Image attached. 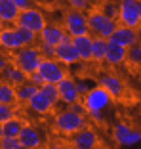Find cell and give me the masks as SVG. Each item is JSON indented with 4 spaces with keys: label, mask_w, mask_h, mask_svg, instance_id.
Returning a JSON list of instances; mask_svg holds the SVG:
<instances>
[{
    "label": "cell",
    "mask_w": 141,
    "mask_h": 149,
    "mask_svg": "<svg viewBox=\"0 0 141 149\" xmlns=\"http://www.w3.org/2000/svg\"><path fill=\"white\" fill-rule=\"evenodd\" d=\"M73 46H75L76 52H78L80 61H84V63L92 61V36H90V33L88 35L73 36Z\"/></svg>",
    "instance_id": "obj_16"
},
{
    "label": "cell",
    "mask_w": 141,
    "mask_h": 149,
    "mask_svg": "<svg viewBox=\"0 0 141 149\" xmlns=\"http://www.w3.org/2000/svg\"><path fill=\"white\" fill-rule=\"evenodd\" d=\"M27 80H31V82L36 84L38 88L44 84V79H42V74H40L38 71H35V73H31V74H27Z\"/></svg>",
    "instance_id": "obj_36"
},
{
    "label": "cell",
    "mask_w": 141,
    "mask_h": 149,
    "mask_svg": "<svg viewBox=\"0 0 141 149\" xmlns=\"http://www.w3.org/2000/svg\"><path fill=\"white\" fill-rule=\"evenodd\" d=\"M120 25L137 29L139 23V10H137V0H120L118 2V17Z\"/></svg>",
    "instance_id": "obj_9"
},
{
    "label": "cell",
    "mask_w": 141,
    "mask_h": 149,
    "mask_svg": "<svg viewBox=\"0 0 141 149\" xmlns=\"http://www.w3.org/2000/svg\"><path fill=\"white\" fill-rule=\"evenodd\" d=\"M53 126H55L57 132H61L65 136H73L75 132L88 126V117H86V113H75L67 107L65 111H59L53 117Z\"/></svg>",
    "instance_id": "obj_2"
},
{
    "label": "cell",
    "mask_w": 141,
    "mask_h": 149,
    "mask_svg": "<svg viewBox=\"0 0 141 149\" xmlns=\"http://www.w3.org/2000/svg\"><path fill=\"white\" fill-rule=\"evenodd\" d=\"M38 35H40V42L42 44H48V46H53V48H55V46L63 40L65 31L59 29L57 25H48V23H46V27L38 33Z\"/></svg>",
    "instance_id": "obj_18"
},
{
    "label": "cell",
    "mask_w": 141,
    "mask_h": 149,
    "mask_svg": "<svg viewBox=\"0 0 141 149\" xmlns=\"http://www.w3.org/2000/svg\"><path fill=\"white\" fill-rule=\"evenodd\" d=\"M126 61L132 65H141V44H133L130 48H126Z\"/></svg>",
    "instance_id": "obj_29"
},
{
    "label": "cell",
    "mask_w": 141,
    "mask_h": 149,
    "mask_svg": "<svg viewBox=\"0 0 141 149\" xmlns=\"http://www.w3.org/2000/svg\"><path fill=\"white\" fill-rule=\"evenodd\" d=\"M105 61L109 65H120L126 61V48L120 44L107 40V50H105Z\"/></svg>",
    "instance_id": "obj_19"
},
{
    "label": "cell",
    "mask_w": 141,
    "mask_h": 149,
    "mask_svg": "<svg viewBox=\"0 0 141 149\" xmlns=\"http://www.w3.org/2000/svg\"><path fill=\"white\" fill-rule=\"evenodd\" d=\"M38 50H40V54H42V57H48V59H55V48H53V46L42 44Z\"/></svg>",
    "instance_id": "obj_33"
},
{
    "label": "cell",
    "mask_w": 141,
    "mask_h": 149,
    "mask_svg": "<svg viewBox=\"0 0 141 149\" xmlns=\"http://www.w3.org/2000/svg\"><path fill=\"white\" fill-rule=\"evenodd\" d=\"M0 54H2V48H0Z\"/></svg>",
    "instance_id": "obj_44"
},
{
    "label": "cell",
    "mask_w": 141,
    "mask_h": 149,
    "mask_svg": "<svg viewBox=\"0 0 141 149\" xmlns=\"http://www.w3.org/2000/svg\"><path fill=\"white\" fill-rule=\"evenodd\" d=\"M137 10H139V23H141V0H137Z\"/></svg>",
    "instance_id": "obj_40"
},
{
    "label": "cell",
    "mask_w": 141,
    "mask_h": 149,
    "mask_svg": "<svg viewBox=\"0 0 141 149\" xmlns=\"http://www.w3.org/2000/svg\"><path fill=\"white\" fill-rule=\"evenodd\" d=\"M0 80L10 82V84H13V86H17V84H21V82H25V80H27V74L23 73L17 65H12V63H10V65L0 73Z\"/></svg>",
    "instance_id": "obj_21"
},
{
    "label": "cell",
    "mask_w": 141,
    "mask_h": 149,
    "mask_svg": "<svg viewBox=\"0 0 141 149\" xmlns=\"http://www.w3.org/2000/svg\"><path fill=\"white\" fill-rule=\"evenodd\" d=\"M70 6V10H78V12H84V10L90 6V0H67Z\"/></svg>",
    "instance_id": "obj_32"
},
{
    "label": "cell",
    "mask_w": 141,
    "mask_h": 149,
    "mask_svg": "<svg viewBox=\"0 0 141 149\" xmlns=\"http://www.w3.org/2000/svg\"><path fill=\"white\" fill-rule=\"evenodd\" d=\"M103 13H107L109 17L116 19L118 17V4H113V2H109V4L105 6V10H103Z\"/></svg>",
    "instance_id": "obj_34"
},
{
    "label": "cell",
    "mask_w": 141,
    "mask_h": 149,
    "mask_svg": "<svg viewBox=\"0 0 141 149\" xmlns=\"http://www.w3.org/2000/svg\"><path fill=\"white\" fill-rule=\"evenodd\" d=\"M0 149H27L17 138H10V136H2L0 138Z\"/></svg>",
    "instance_id": "obj_30"
},
{
    "label": "cell",
    "mask_w": 141,
    "mask_h": 149,
    "mask_svg": "<svg viewBox=\"0 0 141 149\" xmlns=\"http://www.w3.org/2000/svg\"><path fill=\"white\" fill-rule=\"evenodd\" d=\"M40 61H42V54L35 46H21L19 50L13 52V65H17L25 74L35 73Z\"/></svg>",
    "instance_id": "obj_3"
},
{
    "label": "cell",
    "mask_w": 141,
    "mask_h": 149,
    "mask_svg": "<svg viewBox=\"0 0 141 149\" xmlns=\"http://www.w3.org/2000/svg\"><path fill=\"white\" fill-rule=\"evenodd\" d=\"M15 25L17 27H25V29H29V31H32V33L38 35V33L46 27V17H44V13L40 12V10L29 8V10L19 12L17 19H15Z\"/></svg>",
    "instance_id": "obj_6"
},
{
    "label": "cell",
    "mask_w": 141,
    "mask_h": 149,
    "mask_svg": "<svg viewBox=\"0 0 141 149\" xmlns=\"http://www.w3.org/2000/svg\"><path fill=\"white\" fill-rule=\"evenodd\" d=\"M36 71L42 74L44 82H50V84H57L63 77H67V71L63 69L61 63L57 59H48V57H42V61H40Z\"/></svg>",
    "instance_id": "obj_8"
},
{
    "label": "cell",
    "mask_w": 141,
    "mask_h": 149,
    "mask_svg": "<svg viewBox=\"0 0 141 149\" xmlns=\"http://www.w3.org/2000/svg\"><path fill=\"white\" fill-rule=\"evenodd\" d=\"M97 84L105 88L113 100H120L124 96V82L120 80V77H116L113 73H103L97 80Z\"/></svg>",
    "instance_id": "obj_13"
},
{
    "label": "cell",
    "mask_w": 141,
    "mask_h": 149,
    "mask_svg": "<svg viewBox=\"0 0 141 149\" xmlns=\"http://www.w3.org/2000/svg\"><path fill=\"white\" fill-rule=\"evenodd\" d=\"M57 92H59V101H63L65 105H70V103L82 100L78 86H76V80L70 79V77H63L57 82Z\"/></svg>",
    "instance_id": "obj_11"
},
{
    "label": "cell",
    "mask_w": 141,
    "mask_h": 149,
    "mask_svg": "<svg viewBox=\"0 0 141 149\" xmlns=\"http://www.w3.org/2000/svg\"><path fill=\"white\" fill-rule=\"evenodd\" d=\"M0 138H2V124H0Z\"/></svg>",
    "instance_id": "obj_42"
},
{
    "label": "cell",
    "mask_w": 141,
    "mask_h": 149,
    "mask_svg": "<svg viewBox=\"0 0 141 149\" xmlns=\"http://www.w3.org/2000/svg\"><path fill=\"white\" fill-rule=\"evenodd\" d=\"M2 29H4V21H2V19H0V31H2Z\"/></svg>",
    "instance_id": "obj_41"
},
{
    "label": "cell",
    "mask_w": 141,
    "mask_h": 149,
    "mask_svg": "<svg viewBox=\"0 0 141 149\" xmlns=\"http://www.w3.org/2000/svg\"><path fill=\"white\" fill-rule=\"evenodd\" d=\"M55 59H57L61 65H75V63L80 61L78 57V52H76V48L73 46V36L67 35L63 36V40L55 46Z\"/></svg>",
    "instance_id": "obj_10"
},
{
    "label": "cell",
    "mask_w": 141,
    "mask_h": 149,
    "mask_svg": "<svg viewBox=\"0 0 141 149\" xmlns=\"http://www.w3.org/2000/svg\"><path fill=\"white\" fill-rule=\"evenodd\" d=\"M31 149H40V147H31Z\"/></svg>",
    "instance_id": "obj_43"
},
{
    "label": "cell",
    "mask_w": 141,
    "mask_h": 149,
    "mask_svg": "<svg viewBox=\"0 0 141 149\" xmlns=\"http://www.w3.org/2000/svg\"><path fill=\"white\" fill-rule=\"evenodd\" d=\"M113 140L122 147H135L141 143V130H133L128 123H116L113 128Z\"/></svg>",
    "instance_id": "obj_5"
},
{
    "label": "cell",
    "mask_w": 141,
    "mask_h": 149,
    "mask_svg": "<svg viewBox=\"0 0 141 149\" xmlns=\"http://www.w3.org/2000/svg\"><path fill=\"white\" fill-rule=\"evenodd\" d=\"M65 23V33L70 36H78V35H88V17L84 15V12L78 10H69L63 17Z\"/></svg>",
    "instance_id": "obj_7"
},
{
    "label": "cell",
    "mask_w": 141,
    "mask_h": 149,
    "mask_svg": "<svg viewBox=\"0 0 141 149\" xmlns=\"http://www.w3.org/2000/svg\"><path fill=\"white\" fill-rule=\"evenodd\" d=\"M10 65V61H8V57H4L2 56V54H0V73H2V71L6 69V67Z\"/></svg>",
    "instance_id": "obj_38"
},
{
    "label": "cell",
    "mask_w": 141,
    "mask_h": 149,
    "mask_svg": "<svg viewBox=\"0 0 141 149\" xmlns=\"http://www.w3.org/2000/svg\"><path fill=\"white\" fill-rule=\"evenodd\" d=\"M137 38H139L137 29H132V27H126V25H116V29L107 40H113V42L120 44L124 48H130V46H133L137 42Z\"/></svg>",
    "instance_id": "obj_12"
},
{
    "label": "cell",
    "mask_w": 141,
    "mask_h": 149,
    "mask_svg": "<svg viewBox=\"0 0 141 149\" xmlns=\"http://www.w3.org/2000/svg\"><path fill=\"white\" fill-rule=\"evenodd\" d=\"M97 143H99L97 134L88 126L73 134V145H75V149H95Z\"/></svg>",
    "instance_id": "obj_14"
},
{
    "label": "cell",
    "mask_w": 141,
    "mask_h": 149,
    "mask_svg": "<svg viewBox=\"0 0 141 149\" xmlns=\"http://www.w3.org/2000/svg\"><path fill=\"white\" fill-rule=\"evenodd\" d=\"M105 50H107V38L92 36V61L97 63L105 61Z\"/></svg>",
    "instance_id": "obj_24"
},
{
    "label": "cell",
    "mask_w": 141,
    "mask_h": 149,
    "mask_svg": "<svg viewBox=\"0 0 141 149\" xmlns=\"http://www.w3.org/2000/svg\"><path fill=\"white\" fill-rule=\"evenodd\" d=\"M15 33H17V38L21 42V46H32L36 42V33L29 31L25 27H15Z\"/></svg>",
    "instance_id": "obj_27"
},
{
    "label": "cell",
    "mask_w": 141,
    "mask_h": 149,
    "mask_svg": "<svg viewBox=\"0 0 141 149\" xmlns=\"http://www.w3.org/2000/svg\"><path fill=\"white\" fill-rule=\"evenodd\" d=\"M82 103H84V109H86V115H90V118H93V120L101 123L105 109L113 103V97L105 88L97 84L82 96Z\"/></svg>",
    "instance_id": "obj_1"
},
{
    "label": "cell",
    "mask_w": 141,
    "mask_h": 149,
    "mask_svg": "<svg viewBox=\"0 0 141 149\" xmlns=\"http://www.w3.org/2000/svg\"><path fill=\"white\" fill-rule=\"evenodd\" d=\"M86 17H88V31L95 36H103V38H109L113 35V31L116 29V25H118L116 19L109 17L101 10H95Z\"/></svg>",
    "instance_id": "obj_4"
},
{
    "label": "cell",
    "mask_w": 141,
    "mask_h": 149,
    "mask_svg": "<svg viewBox=\"0 0 141 149\" xmlns=\"http://www.w3.org/2000/svg\"><path fill=\"white\" fill-rule=\"evenodd\" d=\"M36 92H38V86L32 84L31 80H25V82L15 86V97H17V101H21V103H27Z\"/></svg>",
    "instance_id": "obj_23"
},
{
    "label": "cell",
    "mask_w": 141,
    "mask_h": 149,
    "mask_svg": "<svg viewBox=\"0 0 141 149\" xmlns=\"http://www.w3.org/2000/svg\"><path fill=\"white\" fill-rule=\"evenodd\" d=\"M0 103H8V105H15V103H17L15 86H13V84L0 80Z\"/></svg>",
    "instance_id": "obj_25"
},
{
    "label": "cell",
    "mask_w": 141,
    "mask_h": 149,
    "mask_svg": "<svg viewBox=\"0 0 141 149\" xmlns=\"http://www.w3.org/2000/svg\"><path fill=\"white\" fill-rule=\"evenodd\" d=\"M70 111H75V113H86V109H84V103L82 100L80 101H75V103H70V105H67Z\"/></svg>",
    "instance_id": "obj_37"
},
{
    "label": "cell",
    "mask_w": 141,
    "mask_h": 149,
    "mask_svg": "<svg viewBox=\"0 0 141 149\" xmlns=\"http://www.w3.org/2000/svg\"><path fill=\"white\" fill-rule=\"evenodd\" d=\"M27 105H29V109H31L32 113H36V115H48L50 111L55 107L52 101L44 96V94L40 92V88H38V92H36L31 100L27 101Z\"/></svg>",
    "instance_id": "obj_17"
},
{
    "label": "cell",
    "mask_w": 141,
    "mask_h": 149,
    "mask_svg": "<svg viewBox=\"0 0 141 149\" xmlns=\"http://www.w3.org/2000/svg\"><path fill=\"white\" fill-rule=\"evenodd\" d=\"M23 120H19L17 117L10 118V120H6L4 124H2V136H10V138H17L19 132H21L23 128Z\"/></svg>",
    "instance_id": "obj_26"
},
{
    "label": "cell",
    "mask_w": 141,
    "mask_h": 149,
    "mask_svg": "<svg viewBox=\"0 0 141 149\" xmlns=\"http://www.w3.org/2000/svg\"><path fill=\"white\" fill-rule=\"evenodd\" d=\"M46 149H67V147L63 143H52V145H48Z\"/></svg>",
    "instance_id": "obj_39"
},
{
    "label": "cell",
    "mask_w": 141,
    "mask_h": 149,
    "mask_svg": "<svg viewBox=\"0 0 141 149\" xmlns=\"http://www.w3.org/2000/svg\"><path fill=\"white\" fill-rule=\"evenodd\" d=\"M19 15L17 6L13 4V0H0V19L4 23H15Z\"/></svg>",
    "instance_id": "obj_22"
},
{
    "label": "cell",
    "mask_w": 141,
    "mask_h": 149,
    "mask_svg": "<svg viewBox=\"0 0 141 149\" xmlns=\"http://www.w3.org/2000/svg\"><path fill=\"white\" fill-rule=\"evenodd\" d=\"M40 92L44 94L50 101H52L53 105H57L59 103V92H57V84H50V82H44L40 86Z\"/></svg>",
    "instance_id": "obj_28"
},
{
    "label": "cell",
    "mask_w": 141,
    "mask_h": 149,
    "mask_svg": "<svg viewBox=\"0 0 141 149\" xmlns=\"http://www.w3.org/2000/svg\"><path fill=\"white\" fill-rule=\"evenodd\" d=\"M13 4L17 6V10H19V12H23V10L35 8V0H13Z\"/></svg>",
    "instance_id": "obj_35"
},
{
    "label": "cell",
    "mask_w": 141,
    "mask_h": 149,
    "mask_svg": "<svg viewBox=\"0 0 141 149\" xmlns=\"http://www.w3.org/2000/svg\"><path fill=\"white\" fill-rule=\"evenodd\" d=\"M0 48L2 50H8V52H15V50L21 48V42H19L17 38V33H15V29H2L0 31Z\"/></svg>",
    "instance_id": "obj_20"
},
{
    "label": "cell",
    "mask_w": 141,
    "mask_h": 149,
    "mask_svg": "<svg viewBox=\"0 0 141 149\" xmlns=\"http://www.w3.org/2000/svg\"><path fill=\"white\" fill-rule=\"evenodd\" d=\"M15 117V105H8V103H0V124H4L6 120Z\"/></svg>",
    "instance_id": "obj_31"
},
{
    "label": "cell",
    "mask_w": 141,
    "mask_h": 149,
    "mask_svg": "<svg viewBox=\"0 0 141 149\" xmlns=\"http://www.w3.org/2000/svg\"><path fill=\"white\" fill-rule=\"evenodd\" d=\"M17 140L21 141L27 149H31V147H42V136H40V132L36 130L35 126H31V124H23V128H21V132H19Z\"/></svg>",
    "instance_id": "obj_15"
}]
</instances>
